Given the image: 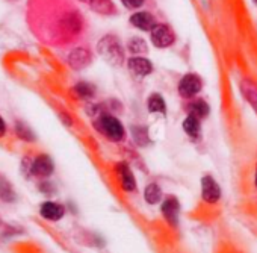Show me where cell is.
<instances>
[{
    "label": "cell",
    "instance_id": "cell-8",
    "mask_svg": "<svg viewBox=\"0 0 257 253\" xmlns=\"http://www.w3.org/2000/svg\"><path fill=\"white\" fill-rule=\"evenodd\" d=\"M115 170H116V175H118V178H119L121 187H122L125 191L131 193V191H135V190H137L135 178H134V175H132L131 168L127 167V164L119 162V164H116Z\"/></svg>",
    "mask_w": 257,
    "mask_h": 253
},
{
    "label": "cell",
    "instance_id": "cell-5",
    "mask_svg": "<svg viewBox=\"0 0 257 253\" xmlns=\"http://www.w3.org/2000/svg\"><path fill=\"white\" fill-rule=\"evenodd\" d=\"M53 173V162L47 155H40L31 164V175L46 179Z\"/></svg>",
    "mask_w": 257,
    "mask_h": 253
},
{
    "label": "cell",
    "instance_id": "cell-27",
    "mask_svg": "<svg viewBox=\"0 0 257 253\" xmlns=\"http://www.w3.org/2000/svg\"><path fill=\"white\" fill-rule=\"evenodd\" d=\"M80 2H86V4H89V2H91V0H80Z\"/></svg>",
    "mask_w": 257,
    "mask_h": 253
},
{
    "label": "cell",
    "instance_id": "cell-4",
    "mask_svg": "<svg viewBox=\"0 0 257 253\" xmlns=\"http://www.w3.org/2000/svg\"><path fill=\"white\" fill-rule=\"evenodd\" d=\"M203 83H201V79L197 76V74H186L182 77L180 83H179V93L182 97L185 99H191L194 97L197 93H200Z\"/></svg>",
    "mask_w": 257,
    "mask_h": 253
},
{
    "label": "cell",
    "instance_id": "cell-29",
    "mask_svg": "<svg viewBox=\"0 0 257 253\" xmlns=\"http://www.w3.org/2000/svg\"><path fill=\"white\" fill-rule=\"evenodd\" d=\"M254 2H255V4H257V0H254Z\"/></svg>",
    "mask_w": 257,
    "mask_h": 253
},
{
    "label": "cell",
    "instance_id": "cell-16",
    "mask_svg": "<svg viewBox=\"0 0 257 253\" xmlns=\"http://www.w3.org/2000/svg\"><path fill=\"white\" fill-rule=\"evenodd\" d=\"M188 111H189L191 115H195L197 118H204L209 114V105L204 100L200 99V100H195V102L189 103Z\"/></svg>",
    "mask_w": 257,
    "mask_h": 253
},
{
    "label": "cell",
    "instance_id": "cell-17",
    "mask_svg": "<svg viewBox=\"0 0 257 253\" xmlns=\"http://www.w3.org/2000/svg\"><path fill=\"white\" fill-rule=\"evenodd\" d=\"M144 197H146V202H149L150 205H156L161 202V197H162V191H161V187L158 184H150L147 185L146 191H144Z\"/></svg>",
    "mask_w": 257,
    "mask_h": 253
},
{
    "label": "cell",
    "instance_id": "cell-19",
    "mask_svg": "<svg viewBox=\"0 0 257 253\" xmlns=\"http://www.w3.org/2000/svg\"><path fill=\"white\" fill-rule=\"evenodd\" d=\"M149 111L150 112H161V114H165L167 112V105H165V100L162 99V96L159 94H152L149 102Z\"/></svg>",
    "mask_w": 257,
    "mask_h": 253
},
{
    "label": "cell",
    "instance_id": "cell-24",
    "mask_svg": "<svg viewBox=\"0 0 257 253\" xmlns=\"http://www.w3.org/2000/svg\"><path fill=\"white\" fill-rule=\"evenodd\" d=\"M121 2L128 10H137V8H141L144 5L146 0H121Z\"/></svg>",
    "mask_w": 257,
    "mask_h": 253
},
{
    "label": "cell",
    "instance_id": "cell-20",
    "mask_svg": "<svg viewBox=\"0 0 257 253\" xmlns=\"http://www.w3.org/2000/svg\"><path fill=\"white\" fill-rule=\"evenodd\" d=\"M73 93L80 99H89L94 96V87L86 82H80L73 88Z\"/></svg>",
    "mask_w": 257,
    "mask_h": 253
},
{
    "label": "cell",
    "instance_id": "cell-10",
    "mask_svg": "<svg viewBox=\"0 0 257 253\" xmlns=\"http://www.w3.org/2000/svg\"><path fill=\"white\" fill-rule=\"evenodd\" d=\"M162 214L167 218V221L173 226L177 224V218H179V202L176 197H167L164 205H162Z\"/></svg>",
    "mask_w": 257,
    "mask_h": 253
},
{
    "label": "cell",
    "instance_id": "cell-9",
    "mask_svg": "<svg viewBox=\"0 0 257 253\" xmlns=\"http://www.w3.org/2000/svg\"><path fill=\"white\" fill-rule=\"evenodd\" d=\"M40 214L50 221H59L64 215H65V208L61 203L56 202H46L41 205Z\"/></svg>",
    "mask_w": 257,
    "mask_h": 253
},
{
    "label": "cell",
    "instance_id": "cell-13",
    "mask_svg": "<svg viewBox=\"0 0 257 253\" xmlns=\"http://www.w3.org/2000/svg\"><path fill=\"white\" fill-rule=\"evenodd\" d=\"M240 90H242V94L245 96V99L252 105V108L257 112V85H254L251 80H242Z\"/></svg>",
    "mask_w": 257,
    "mask_h": 253
},
{
    "label": "cell",
    "instance_id": "cell-18",
    "mask_svg": "<svg viewBox=\"0 0 257 253\" xmlns=\"http://www.w3.org/2000/svg\"><path fill=\"white\" fill-rule=\"evenodd\" d=\"M0 199L7 203H11L17 199V196L13 190V185L5 179H0Z\"/></svg>",
    "mask_w": 257,
    "mask_h": 253
},
{
    "label": "cell",
    "instance_id": "cell-15",
    "mask_svg": "<svg viewBox=\"0 0 257 253\" xmlns=\"http://www.w3.org/2000/svg\"><path fill=\"white\" fill-rule=\"evenodd\" d=\"M89 5L98 14L109 16V14H113L115 13V7L112 4V0H91Z\"/></svg>",
    "mask_w": 257,
    "mask_h": 253
},
{
    "label": "cell",
    "instance_id": "cell-2",
    "mask_svg": "<svg viewBox=\"0 0 257 253\" xmlns=\"http://www.w3.org/2000/svg\"><path fill=\"white\" fill-rule=\"evenodd\" d=\"M97 50L98 53L113 67H119L122 65L124 61V50L121 47V43L118 41L116 37L113 35H106L103 37L98 44H97Z\"/></svg>",
    "mask_w": 257,
    "mask_h": 253
},
{
    "label": "cell",
    "instance_id": "cell-12",
    "mask_svg": "<svg viewBox=\"0 0 257 253\" xmlns=\"http://www.w3.org/2000/svg\"><path fill=\"white\" fill-rule=\"evenodd\" d=\"M128 68H131L134 73L140 74V76H147L153 71V65L149 59L146 58H132L128 59Z\"/></svg>",
    "mask_w": 257,
    "mask_h": 253
},
{
    "label": "cell",
    "instance_id": "cell-21",
    "mask_svg": "<svg viewBox=\"0 0 257 253\" xmlns=\"http://www.w3.org/2000/svg\"><path fill=\"white\" fill-rule=\"evenodd\" d=\"M128 50H131L134 55H140V53H146L147 52V43L140 38V37H135L128 41Z\"/></svg>",
    "mask_w": 257,
    "mask_h": 253
},
{
    "label": "cell",
    "instance_id": "cell-14",
    "mask_svg": "<svg viewBox=\"0 0 257 253\" xmlns=\"http://www.w3.org/2000/svg\"><path fill=\"white\" fill-rule=\"evenodd\" d=\"M183 129L185 132L192 137V138H197L200 135V129H201V126H200V118H197L195 115H188L186 120L183 121Z\"/></svg>",
    "mask_w": 257,
    "mask_h": 253
},
{
    "label": "cell",
    "instance_id": "cell-26",
    "mask_svg": "<svg viewBox=\"0 0 257 253\" xmlns=\"http://www.w3.org/2000/svg\"><path fill=\"white\" fill-rule=\"evenodd\" d=\"M254 182H255V187H257V170H255V179H254Z\"/></svg>",
    "mask_w": 257,
    "mask_h": 253
},
{
    "label": "cell",
    "instance_id": "cell-28",
    "mask_svg": "<svg viewBox=\"0 0 257 253\" xmlns=\"http://www.w3.org/2000/svg\"><path fill=\"white\" fill-rule=\"evenodd\" d=\"M4 224V221H2V218H0V226H2Z\"/></svg>",
    "mask_w": 257,
    "mask_h": 253
},
{
    "label": "cell",
    "instance_id": "cell-3",
    "mask_svg": "<svg viewBox=\"0 0 257 253\" xmlns=\"http://www.w3.org/2000/svg\"><path fill=\"white\" fill-rule=\"evenodd\" d=\"M150 37H152V43L156 47H168L173 44L174 41V35L171 32V29L167 25H155L153 29L150 31Z\"/></svg>",
    "mask_w": 257,
    "mask_h": 253
},
{
    "label": "cell",
    "instance_id": "cell-11",
    "mask_svg": "<svg viewBox=\"0 0 257 253\" xmlns=\"http://www.w3.org/2000/svg\"><path fill=\"white\" fill-rule=\"evenodd\" d=\"M131 23H132L135 28L143 29V31H152L153 26L156 25L155 17H153L150 13H146V11L135 13V14L131 17Z\"/></svg>",
    "mask_w": 257,
    "mask_h": 253
},
{
    "label": "cell",
    "instance_id": "cell-25",
    "mask_svg": "<svg viewBox=\"0 0 257 253\" xmlns=\"http://www.w3.org/2000/svg\"><path fill=\"white\" fill-rule=\"evenodd\" d=\"M5 132H7V126H5L2 117H0V138H2V137L5 135Z\"/></svg>",
    "mask_w": 257,
    "mask_h": 253
},
{
    "label": "cell",
    "instance_id": "cell-1",
    "mask_svg": "<svg viewBox=\"0 0 257 253\" xmlns=\"http://www.w3.org/2000/svg\"><path fill=\"white\" fill-rule=\"evenodd\" d=\"M94 126L95 129L103 134L106 138L118 143V141H122L124 137H125V132H124V128L122 124L110 114H106V112H101L97 120L94 121Z\"/></svg>",
    "mask_w": 257,
    "mask_h": 253
},
{
    "label": "cell",
    "instance_id": "cell-6",
    "mask_svg": "<svg viewBox=\"0 0 257 253\" xmlns=\"http://www.w3.org/2000/svg\"><path fill=\"white\" fill-rule=\"evenodd\" d=\"M201 196H203V200L204 202H209V203H215V202L219 200V197H221V188L213 181V178L204 176L201 179Z\"/></svg>",
    "mask_w": 257,
    "mask_h": 253
},
{
    "label": "cell",
    "instance_id": "cell-7",
    "mask_svg": "<svg viewBox=\"0 0 257 253\" xmlns=\"http://www.w3.org/2000/svg\"><path fill=\"white\" fill-rule=\"evenodd\" d=\"M91 62V53L83 47H76L68 55V64L74 70H82Z\"/></svg>",
    "mask_w": 257,
    "mask_h": 253
},
{
    "label": "cell",
    "instance_id": "cell-23",
    "mask_svg": "<svg viewBox=\"0 0 257 253\" xmlns=\"http://www.w3.org/2000/svg\"><path fill=\"white\" fill-rule=\"evenodd\" d=\"M134 138L141 144H147L149 143V135H147V131L144 128H134Z\"/></svg>",
    "mask_w": 257,
    "mask_h": 253
},
{
    "label": "cell",
    "instance_id": "cell-22",
    "mask_svg": "<svg viewBox=\"0 0 257 253\" xmlns=\"http://www.w3.org/2000/svg\"><path fill=\"white\" fill-rule=\"evenodd\" d=\"M16 134H17V137H19L20 140L28 141V143H31V141L35 140L32 131L28 128V126H25L23 123H17V124H16Z\"/></svg>",
    "mask_w": 257,
    "mask_h": 253
}]
</instances>
